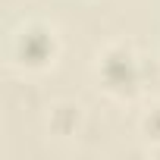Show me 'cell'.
Listing matches in <instances>:
<instances>
[{
    "mask_svg": "<svg viewBox=\"0 0 160 160\" xmlns=\"http://www.w3.org/2000/svg\"><path fill=\"white\" fill-rule=\"evenodd\" d=\"M94 75L107 94L113 98H132L141 88V57L129 47V44H110L98 53L94 63Z\"/></svg>",
    "mask_w": 160,
    "mask_h": 160,
    "instance_id": "cell-1",
    "label": "cell"
},
{
    "mask_svg": "<svg viewBox=\"0 0 160 160\" xmlns=\"http://www.w3.org/2000/svg\"><path fill=\"white\" fill-rule=\"evenodd\" d=\"M60 53V41H57V28L47 22H25L16 28L13 41H10V57L19 69L38 72L47 69Z\"/></svg>",
    "mask_w": 160,
    "mask_h": 160,
    "instance_id": "cell-2",
    "label": "cell"
},
{
    "mask_svg": "<svg viewBox=\"0 0 160 160\" xmlns=\"http://www.w3.org/2000/svg\"><path fill=\"white\" fill-rule=\"evenodd\" d=\"M141 126H144V132H148L151 138H157V141H160V104L148 107V113H144Z\"/></svg>",
    "mask_w": 160,
    "mask_h": 160,
    "instance_id": "cell-3",
    "label": "cell"
}]
</instances>
